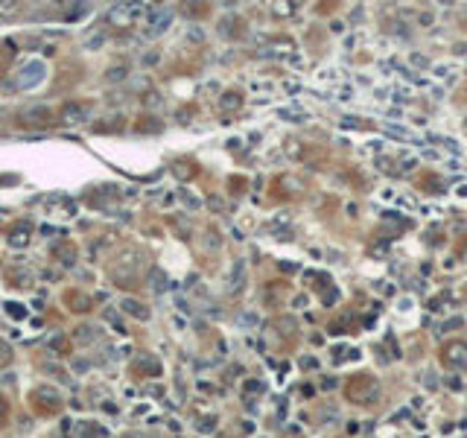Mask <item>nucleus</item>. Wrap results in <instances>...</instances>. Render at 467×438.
I'll use <instances>...</instances> for the list:
<instances>
[{"mask_svg": "<svg viewBox=\"0 0 467 438\" xmlns=\"http://www.w3.org/2000/svg\"><path fill=\"white\" fill-rule=\"evenodd\" d=\"M144 278V254L137 249H126L120 258L111 263V280L123 289H137Z\"/></svg>", "mask_w": 467, "mask_h": 438, "instance_id": "obj_1", "label": "nucleus"}, {"mask_svg": "<svg viewBox=\"0 0 467 438\" xmlns=\"http://www.w3.org/2000/svg\"><path fill=\"white\" fill-rule=\"evenodd\" d=\"M345 398L357 406H374L380 401V380L374 374H357L348 380Z\"/></svg>", "mask_w": 467, "mask_h": 438, "instance_id": "obj_2", "label": "nucleus"}, {"mask_svg": "<svg viewBox=\"0 0 467 438\" xmlns=\"http://www.w3.org/2000/svg\"><path fill=\"white\" fill-rule=\"evenodd\" d=\"M140 15H144V3L140 0H126V3L114 6L108 12V26H114V30H132V26L140 21Z\"/></svg>", "mask_w": 467, "mask_h": 438, "instance_id": "obj_3", "label": "nucleus"}, {"mask_svg": "<svg viewBox=\"0 0 467 438\" xmlns=\"http://www.w3.org/2000/svg\"><path fill=\"white\" fill-rule=\"evenodd\" d=\"M56 123H59V115L50 106H30L18 115V126L24 129H50Z\"/></svg>", "mask_w": 467, "mask_h": 438, "instance_id": "obj_4", "label": "nucleus"}, {"mask_svg": "<svg viewBox=\"0 0 467 438\" xmlns=\"http://www.w3.org/2000/svg\"><path fill=\"white\" fill-rule=\"evenodd\" d=\"M33 409L38 415H59L62 412V398L53 386H38L33 391Z\"/></svg>", "mask_w": 467, "mask_h": 438, "instance_id": "obj_5", "label": "nucleus"}, {"mask_svg": "<svg viewBox=\"0 0 467 438\" xmlns=\"http://www.w3.org/2000/svg\"><path fill=\"white\" fill-rule=\"evenodd\" d=\"M216 33L222 38H228V41H243L246 33H248V26H246V18L243 15H222L216 21Z\"/></svg>", "mask_w": 467, "mask_h": 438, "instance_id": "obj_6", "label": "nucleus"}, {"mask_svg": "<svg viewBox=\"0 0 467 438\" xmlns=\"http://www.w3.org/2000/svg\"><path fill=\"white\" fill-rule=\"evenodd\" d=\"M88 115H91V103L74 100V103H65L59 108V123L62 126H79V123L88 120Z\"/></svg>", "mask_w": 467, "mask_h": 438, "instance_id": "obj_7", "label": "nucleus"}, {"mask_svg": "<svg viewBox=\"0 0 467 438\" xmlns=\"http://www.w3.org/2000/svg\"><path fill=\"white\" fill-rule=\"evenodd\" d=\"M441 362L450 365V369H464L467 365V342H459V339H452L441 348Z\"/></svg>", "mask_w": 467, "mask_h": 438, "instance_id": "obj_8", "label": "nucleus"}, {"mask_svg": "<svg viewBox=\"0 0 467 438\" xmlns=\"http://www.w3.org/2000/svg\"><path fill=\"white\" fill-rule=\"evenodd\" d=\"M65 307L70 310V313L85 316V313H91V310H94V298L88 292H82V289H65Z\"/></svg>", "mask_w": 467, "mask_h": 438, "instance_id": "obj_9", "label": "nucleus"}, {"mask_svg": "<svg viewBox=\"0 0 467 438\" xmlns=\"http://www.w3.org/2000/svg\"><path fill=\"white\" fill-rule=\"evenodd\" d=\"M6 239H9V246H12V249L30 246V239H33V225L26 222V219L12 222V225H9V231H6Z\"/></svg>", "mask_w": 467, "mask_h": 438, "instance_id": "obj_10", "label": "nucleus"}, {"mask_svg": "<svg viewBox=\"0 0 467 438\" xmlns=\"http://www.w3.org/2000/svg\"><path fill=\"white\" fill-rule=\"evenodd\" d=\"M309 287L319 289V295H321V301H324V304H333V301L339 298V292H336V287H333V280L324 275V272L309 275Z\"/></svg>", "mask_w": 467, "mask_h": 438, "instance_id": "obj_11", "label": "nucleus"}, {"mask_svg": "<svg viewBox=\"0 0 467 438\" xmlns=\"http://www.w3.org/2000/svg\"><path fill=\"white\" fill-rule=\"evenodd\" d=\"M304 3H307V0H272L269 12H272V18L287 21V18H295V15H298V9H301Z\"/></svg>", "mask_w": 467, "mask_h": 438, "instance_id": "obj_12", "label": "nucleus"}, {"mask_svg": "<svg viewBox=\"0 0 467 438\" xmlns=\"http://www.w3.org/2000/svg\"><path fill=\"white\" fill-rule=\"evenodd\" d=\"M263 50L269 56H289V53H295V38L292 35H269Z\"/></svg>", "mask_w": 467, "mask_h": 438, "instance_id": "obj_13", "label": "nucleus"}, {"mask_svg": "<svg viewBox=\"0 0 467 438\" xmlns=\"http://www.w3.org/2000/svg\"><path fill=\"white\" fill-rule=\"evenodd\" d=\"M53 260L62 263V266H76L79 260V249L74 243H67V239H62V243L53 246Z\"/></svg>", "mask_w": 467, "mask_h": 438, "instance_id": "obj_14", "label": "nucleus"}, {"mask_svg": "<svg viewBox=\"0 0 467 438\" xmlns=\"http://www.w3.org/2000/svg\"><path fill=\"white\" fill-rule=\"evenodd\" d=\"M178 12L184 18H207L210 15V0H181L178 3Z\"/></svg>", "mask_w": 467, "mask_h": 438, "instance_id": "obj_15", "label": "nucleus"}, {"mask_svg": "<svg viewBox=\"0 0 467 438\" xmlns=\"http://www.w3.org/2000/svg\"><path fill=\"white\" fill-rule=\"evenodd\" d=\"M41 76H44V65L41 62H33V65H26L21 74H18V88H33V85H38L41 82Z\"/></svg>", "mask_w": 467, "mask_h": 438, "instance_id": "obj_16", "label": "nucleus"}, {"mask_svg": "<svg viewBox=\"0 0 467 438\" xmlns=\"http://www.w3.org/2000/svg\"><path fill=\"white\" fill-rule=\"evenodd\" d=\"M135 371L140 374V377H158L161 374V362L155 360V357H137L135 360Z\"/></svg>", "mask_w": 467, "mask_h": 438, "instance_id": "obj_17", "label": "nucleus"}, {"mask_svg": "<svg viewBox=\"0 0 467 438\" xmlns=\"http://www.w3.org/2000/svg\"><path fill=\"white\" fill-rule=\"evenodd\" d=\"M120 310H123V313H129V316H135V319H149V307L135 301V298H123Z\"/></svg>", "mask_w": 467, "mask_h": 438, "instance_id": "obj_18", "label": "nucleus"}, {"mask_svg": "<svg viewBox=\"0 0 467 438\" xmlns=\"http://www.w3.org/2000/svg\"><path fill=\"white\" fill-rule=\"evenodd\" d=\"M239 106H243V94H239V91H225L219 96V108L228 111V115H231V111H237Z\"/></svg>", "mask_w": 467, "mask_h": 438, "instance_id": "obj_19", "label": "nucleus"}, {"mask_svg": "<svg viewBox=\"0 0 467 438\" xmlns=\"http://www.w3.org/2000/svg\"><path fill=\"white\" fill-rule=\"evenodd\" d=\"M173 173H176V178H181V181H190V178L196 176V164L187 161V158H178V161H173Z\"/></svg>", "mask_w": 467, "mask_h": 438, "instance_id": "obj_20", "label": "nucleus"}, {"mask_svg": "<svg viewBox=\"0 0 467 438\" xmlns=\"http://www.w3.org/2000/svg\"><path fill=\"white\" fill-rule=\"evenodd\" d=\"M135 126H137V132H144V135H158V132L164 129V123H161L158 117H146V115L140 117Z\"/></svg>", "mask_w": 467, "mask_h": 438, "instance_id": "obj_21", "label": "nucleus"}, {"mask_svg": "<svg viewBox=\"0 0 467 438\" xmlns=\"http://www.w3.org/2000/svg\"><path fill=\"white\" fill-rule=\"evenodd\" d=\"M6 278H9V284L18 287V289H30V287H33V275L26 272V269H24V275H21V269H12Z\"/></svg>", "mask_w": 467, "mask_h": 438, "instance_id": "obj_22", "label": "nucleus"}, {"mask_svg": "<svg viewBox=\"0 0 467 438\" xmlns=\"http://www.w3.org/2000/svg\"><path fill=\"white\" fill-rule=\"evenodd\" d=\"M120 129H123V117H108V120L94 123V132H100V135H111V132H120Z\"/></svg>", "mask_w": 467, "mask_h": 438, "instance_id": "obj_23", "label": "nucleus"}, {"mask_svg": "<svg viewBox=\"0 0 467 438\" xmlns=\"http://www.w3.org/2000/svg\"><path fill=\"white\" fill-rule=\"evenodd\" d=\"M146 18H149V33L152 35L169 26V15H167V12H155V15H146Z\"/></svg>", "mask_w": 467, "mask_h": 438, "instance_id": "obj_24", "label": "nucleus"}, {"mask_svg": "<svg viewBox=\"0 0 467 438\" xmlns=\"http://www.w3.org/2000/svg\"><path fill=\"white\" fill-rule=\"evenodd\" d=\"M126 76H129V65H126V62L111 65V67L105 70V79H108V82H120V79H126Z\"/></svg>", "mask_w": 467, "mask_h": 438, "instance_id": "obj_25", "label": "nucleus"}, {"mask_svg": "<svg viewBox=\"0 0 467 438\" xmlns=\"http://www.w3.org/2000/svg\"><path fill=\"white\" fill-rule=\"evenodd\" d=\"M47 345L56 351V354H70V339H65V336H53Z\"/></svg>", "mask_w": 467, "mask_h": 438, "instance_id": "obj_26", "label": "nucleus"}, {"mask_svg": "<svg viewBox=\"0 0 467 438\" xmlns=\"http://www.w3.org/2000/svg\"><path fill=\"white\" fill-rule=\"evenodd\" d=\"M9 362H12V348L3 342V339H0V369H6Z\"/></svg>", "mask_w": 467, "mask_h": 438, "instance_id": "obj_27", "label": "nucleus"}, {"mask_svg": "<svg viewBox=\"0 0 467 438\" xmlns=\"http://www.w3.org/2000/svg\"><path fill=\"white\" fill-rule=\"evenodd\" d=\"M6 421H9V401L0 394V427H6Z\"/></svg>", "mask_w": 467, "mask_h": 438, "instance_id": "obj_28", "label": "nucleus"}, {"mask_svg": "<svg viewBox=\"0 0 467 438\" xmlns=\"http://www.w3.org/2000/svg\"><path fill=\"white\" fill-rule=\"evenodd\" d=\"M21 0H0V15H6V12H15Z\"/></svg>", "mask_w": 467, "mask_h": 438, "instance_id": "obj_29", "label": "nucleus"}, {"mask_svg": "<svg viewBox=\"0 0 467 438\" xmlns=\"http://www.w3.org/2000/svg\"><path fill=\"white\" fill-rule=\"evenodd\" d=\"M6 313H12V316L24 319V316H26V310H24V307H18V304H6Z\"/></svg>", "mask_w": 467, "mask_h": 438, "instance_id": "obj_30", "label": "nucleus"}, {"mask_svg": "<svg viewBox=\"0 0 467 438\" xmlns=\"http://www.w3.org/2000/svg\"><path fill=\"white\" fill-rule=\"evenodd\" d=\"M246 394H248V398H254V394H260V383H248V386H246Z\"/></svg>", "mask_w": 467, "mask_h": 438, "instance_id": "obj_31", "label": "nucleus"}, {"mask_svg": "<svg viewBox=\"0 0 467 438\" xmlns=\"http://www.w3.org/2000/svg\"><path fill=\"white\" fill-rule=\"evenodd\" d=\"M231 190H234V193H243V190H246V181H243V178H239V181H231Z\"/></svg>", "mask_w": 467, "mask_h": 438, "instance_id": "obj_32", "label": "nucleus"}, {"mask_svg": "<svg viewBox=\"0 0 467 438\" xmlns=\"http://www.w3.org/2000/svg\"><path fill=\"white\" fill-rule=\"evenodd\" d=\"M41 3H47V6H53V9H56V6H62V3H67V0H41Z\"/></svg>", "mask_w": 467, "mask_h": 438, "instance_id": "obj_33", "label": "nucleus"}]
</instances>
